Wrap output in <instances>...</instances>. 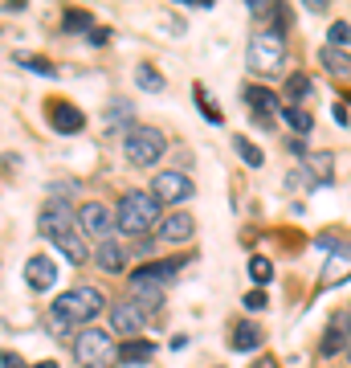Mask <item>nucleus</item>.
Wrapping results in <instances>:
<instances>
[{"label": "nucleus", "mask_w": 351, "mask_h": 368, "mask_svg": "<svg viewBox=\"0 0 351 368\" xmlns=\"http://www.w3.org/2000/svg\"><path fill=\"white\" fill-rule=\"evenodd\" d=\"M102 311H106V299L98 287H74L62 299H53L49 327H53V336H70L74 327H90V319H98Z\"/></svg>", "instance_id": "f257e3e1"}, {"label": "nucleus", "mask_w": 351, "mask_h": 368, "mask_svg": "<svg viewBox=\"0 0 351 368\" xmlns=\"http://www.w3.org/2000/svg\"><path fill=\"white\" fill-rule=\"evenodd\" d=\"M156 221H160V200L147 193H127L115 209V229L131 233V238H143Z\"/></svg>", "instance_id": "f03ea898"}, {"label": "nucleus", "mask_w": 351, "mask_h": 368, "mask_svg": "<svg viewBox=\"0 0 351 368\" xmlns=\"http://www.w3.org/2000/svg\"><path fill=\"white\" fill-rule=\"evenodd\" d=\"M245 57H249V70H258V74H278L282 62H286V37H282L278 29H258V33L249 37Z\"/></svg>", "instance_id": "7ed1b4c3"}, {"label": "nucleus", "mask_w": 351, "mask_h": 368, "mask_svg": "<svg viewBox=\"0 0 351 368\" xmlns=\"http://www.w3.org/2000/svg\"><path fill=\"white\" fill-rule=\"evenodd\" d=\"M74 356H78V364L82 368H115L118 348H115V340H111L106 332H98V327H82L78 340H74Z\"/></svg>", "instance_id": "20e7f679"}, {"label": "nucleus", "mask_w": 351, "mask_h": 368, "mask_svg": "<svg viewBox=\"0 0 351 368\" xmlns=\"http://www.w3.org/2000/svg\"><path fill=\"white\" fill-rule=\"evenodd\" d=\"M123 151H127V164L151 168V164H160V156L167 151V144L156 127H135L131 135H123Z\"/></svg>", "instance_id": "39448f33"}, {"label": "nucleus", "mask_w": 351, "mask_h": 368, "mask_svg": "<svg viewBox=\"0 0 351 368\" xmlns=\"http://www.w3.org/2000/svg\"><path fill=\"white\" fill-rule=\"evenodd\" d=\"M196 193V184L188 180L184 172H160L156 180H151V196L160 200V205H180V200H192Z\"/></svg>", "instance_id": "423d86ee"}, {"label": "nucleus", "mask_w": 351, "mask_h": 368, "mask_svg": "<svg viewBox=\"0 0 351 368\" xmlns=\"http://www.w3.org/2000/svg\"><path fill=\"white\" fill-rule=\"evenodd\" d=\"M78 225H82V233H94L98 242H106V238H111V229H115V213H111L106 205L90 200V205H82V209H78Z\"/></svg>", "instance_id": "0eeeda50"}, {"label": "nucleus", "mask_w": 351, "mask_h": 368, "mask_svg": "<svg viewBox=\"0 0 351 368\" xmlns=\"http://www.w3.org/2000/svg\"><path fill=\"white\" fill-rule=\"evenodd\" d=\"M143 323H147V311H143L135 299H118L115 311H111V327L115 332H139Z\"/></svg>", "instance_id": "6e6552de"}, {"label": "nucleus", "mask_w": 351, "mask_h": 368, "mask_svg": "<svg viewBox=\"0 0 351 368\" xmlns=\"http://www.w3.org/2000/svg\"><path fill=\"white\" fill-rule=\"evenodd\" d=\"M49 123H53V131H57V135H78V131L86 127V115H82L74 102H53Z\"/></svg>", "instance_id": "1a4fd4ad"}, {"label": "nucleus", "mask_w": 351, "mask_h": 368, "mask_svg": "<svg viewBox=\"0 0 351 368\" xmlns=\"http://www.w3.org/2000/svg\"><path fill=\"white\" fill-rule=\"evenodd\" d=\"M172 278H180V262H151L131 274V287H164Z\"/></svg>", "instance_id": "9d476101"}, {"label": "nucleus", "mask_w": 351, "mask_h": 368, "mask_svg": "<svg viewBox=\"0 0 351 368\" xmlns=\"http://www.w3.org/2000/svg\"><path fill=\"white\" fill-rule=\"evenodd\" d=\"M343 278H351V242L343 245H335L331 250V258H327V266H323V287H335V282H343Z\"/></svg>", "instance_id": "9b49d317"}, {"label": "nucleus", "mask_w": 351, "mask_h": 368, "mask_svg": "<svg viewBox=\"0 0 351 368\" xmlns=\"http://www.w3.org/2000/svg\"><path fill=\"white\" fill-rule=\"evenodd\" d=\"M66 229H74L70 205H66V200L46 205V209H41V233H46V238H57V233H66Z\"/></svg>", "instance_id": "f8f14e48"}, {"label": "nucleus", "mask_w": 351, "mask_h": 368, "mask_svg": "<svg viewBox=\"0 0 351 368\" xmlns=\"http://www.w3.org/2000/svg\"><path fill=\"white\" fill-rule=\"evenodd\" d=\"M25 282H29L33 291H49V287L57 282V266L49 262L46 254H37V258L25 262Z\"/></svg>", "instance_id": "ddd939ff"}, {"label": "nucleus", "mask_w": 351, "mask_h": 368, "mask_svg": "<svg viewBox=\"0 0 351 368\" xmlns=\"http://www.w3.org/2000/svg\"><path fill=\"white\" fill-rule=\"evenodd\" d=\"M53 245H57V250L70 258L74 266H82V262L90 258V245H86V238L78 233V225H74V229H66V233H57V238H53Z\"/></svg>", "instance_id": "4468645a"}, {"label": "nucleus", "mask_w": 351, "mask_h": 368, "mask_svg": "<svg viewBox=\"0 0 351 368\" xmlns=\"http://www.w3.org/2000/svg\"><path fill=\"white\" fill-rule=\"evenodd\" d=\"M192 229H196V221L188 217V213H180V209L167 213V217L160 221V238H164V242H188Z\"/></svg>", "instance_id": "2eb2a0df"}, {"label": "nucleus", "mask_w": 351, "mask_h": 368, "mask_svg": "<svg viewBox=\"0 0 351 368\" xmlns=\"http://www.w3.org/2000/svg\"><path fill=\"white\" fill-rule=\"evenodd\" d=\"M94 262H98V270H106V274H118V270L127 266V254H123V245L115 238H106V242H98V250H94Z\"/></svg>", "instance_id": "dca6fc26"}, {"label": "nucleus", "mask_w": 351, "mask_h": 368, "mask_svg": "<svg viewBox=\"0 0 351 368\" xmlns=\"http://www.w3.org/2000/svg\"><path fill=\"white\" fill-rule=\"evenodd\" d=\"M156 356V343L151 340H123L118 343V364H147Z\"/></svg>", "instance_id": "f3484780"}, {"label": "nucleus", "mask_w": 351, "mask_h": 368, "mask_svg": "<svg viewBox=\"0 0 351 368\" xmlns=\"http://www.w3.org/2000/svg\"><path fill=\"white\" fill-rule=\"evenodd\" d=\"M319 62L327 66L335 78H351V53L347 49H335V46H323V53H319Z\"/></svg>", "instance_id": "a211bd4d"}, {"label": "nucleus", "mask_w": 351, "mask_h": 368, "mask_svg": "<svg viewBox=\"0 0 351 368\" xmlns=\"http://www.w3.org/2000/svg\"><path fill=\"white\" fill-rule=\"evenodd\" d=\"M261 340H266V332H261L258 323H237L233 327V348L237 352H254V348H261Z\"/></svg>", "instance_id": "6ab92c4d"}, {"label": "nucleus", "mask_w": 351, "mask_h": 368, "mask_svg": "<svg viewBox=\"0 0 351 368\" xmlns=\"http://www.w3.org/2000/svg\"><path fill=\"white\" fill-rule=\"evenodd\" d=\"M245 102H249L258 115H266V111H278V95H270V90H261V86H245Z\"/></svg>", "instance_id": "aec40b11"}, {"label": "nucleus", "mask_w": 351, "mask_h": 368, "mask_svg": "<svg viewBox=\"0 0 351 368\" xmlns=\"http://www.w3.org/2000/svg\"><path fill=\"white\" fill-rule=\"evenodd\" d=\"M278 115H282L286 123H290L294 131H303V135L310 131V127H315V119H310V111H303V107H294V102H286V107H282Z\"/></svg>", "instance_id": "412c9836"}, {"label": "nucleus", "mask_w": 351, "mask_h": 368, "mask_svg": "<svg viewBox=\"0 0 351 368\" xmlns=\"http://www.w3.org/2000/svg\"><path fill=\"white\" fill-rule=\"evenodd\" d=\"M106 123H111V131H127V135H131V131H135V127H131V102H115V107H106Z\"/></svg>", "instance_id": "4be33fe9"}, {"label": "nucleus", "mask_w": 351, "mask_h": 368, "mask_svg": "<svg viewBox=\"0 0 351 368\" xmlns=\"http://www.w3.org/2000/svg\"><path fill=\"white\" fill-rule=\"evenodd\" d=\"M331 164H335L331 151H315V156H310L306 168H315V184H331Z\"/></svg>", "instance_id": "5701e85b"}, {"label": "nucleus", "mask_w": 351, "mask_h": 368, "mask_svg": "<svg viewBox=\"0 0 351 368\" xmlns=\"http://www.w3.org/2000/svg\"><path fill=\"white\" fill-rule=\"evenodd\" d=\"M131 299H135V303H139L143 311H160V303H164V291H160V287H131Z\"/></svg>", "instance_id": "b1692460"}, {"label": "nucleus", "mask_w": 351, "mask_h": 368, "mask_svg": "<svg viewBox=\"0 0 351 368\" xmlns=\"http://www.w3.org/2000/svg\"><path fill=\"white\" fill-rule=\"evenodd\" d=\"M233 147H237V156H241V160H245L249 168H261V164H266V156H261V147H258V144H249L245 135H237V139H233Z\"/></svg>", "instance_id": "393cba45"}, {"label": "nucleus", "mask_w": 351, "mask_h": 368, "mask_svg": "<svg viewBox=\"0 0 351 368\" xmlns=\"http://www.w3.org/2000/svg\"><path fill=\"white\" fill-rule=\"evenodd\" d=\"M135 82H139V90H151V95L164 90V74L151 70V66H139V70H135Z\"/></svg>", "instance_id": "a878e982"}, {"label": "nucleus", "mask_w": 351, "mask_h": 368, "mask_svg": "<svg viewBox=\"0 0 351 368\" xmlns=\"http://www.w3.org/2000/svg\"><path fill=\"white\" fill-rule=\"evenodd\" d=\"M306 95H310V78H306V74H294V78L286 82V102L298 107V98H306Z\"/></svg>", "instance_id": "bb28decb"}, {"label": "nucleus", "mask_w": 351, "mask_h": 368, "mask_svg": "<svg viewBox=\"0 0 351 368\" xmlns=\"http://www.w3.org/2000/svg\"><path fill=\"white\" fill-rule=\"evenodd\" d=\"M13 62H17V66H29L33 74H49V78L57 74V70L46 62V57H37V53H13Z\"/></svg>", "instance_id": "cd10ccee"}, {"label": "nucleus", "mask_w": 351, "mask_h": 368, "mask_svg": "<svg viewBox=\"0 0 351 368\" xmlns=\"http://www.w3.org/2000/svg\"><path fill=\"white\" fill-rule=\"evenodd\" d=\"M249 278H254V282H258V287H266V282H270V278H274V266H270V262H266V258H249Z\"/></svg>", "instance_id": "c85d7f7f"}, {"label": "nucleus", "mask_w": 351, "mask_h": 368, "mask_svg": "<svg viewBox=\"0 0 351 368\" xmlns=\"http://www.w3.org/2000/svg\"><path fill=\"white\" fill-rule=\"evenodd\" d=\"M90 25H94L90 13H78V8H70V13H66V29H70V33H86Z\"/></svg>", "instance_id": "c756f323"}, {"label": "nucleus", "mask_w": 351, "mask_h": 368, "mask_svg": "<svg viewBox=\"0 0 351 368\" xmlns=\"http://www.w3.org/2000/svg\"><path fill=\"white\" fill-rule=\"evenodd\" d=\"M331 46H335V49L351 46V25L347 21H335V25H331Z\"/></svg>", "instance_id": "7c9ffc66"}, {"label": "nucleus", "mask_w": 351, "mask_h": 368, "mask_svg": "<svg viewBox=\"0 0 351 368\" xmlns=\"http://www.w3.org/2000/svg\"><path fill=\"white\" fill-rule=\"evenodd\" d=\"M196 102H200V115H205L209 123H221V119H225V115H221V111H216V107L209 102V95H205V86H196Z\"/></svg>", "instance_id": "2f4dec72"}, {"label": "nucleus", "mask_w": 351, "mask_h": 368, "mask_svg": "<svg viewBox=\"0 0 351 368\" xmlns=\"http://www.w3.org/2000/svg\"><path fill=\"white\" fill-rule=\"evenodd\" d=\"M245 307H249V311H266V291H261V287L258 291H249L245 294Z\"/></svg>", "instance_id": "473e14b6"}, {"label": "nucleus", "mask_w": 351, "mask_h": 368, "mask_svg": "<svg viewBox=\"0 0 351 368\" xmlns=\"http://www.w3.org/2000/svg\"><path fill=\"white\" fill-rule=\"evenodd\" d=\"M335 352H339V327H331L327 340H323V356H335Z\"/></svg>", "instance_id": "72a5a7b5"}, {"label": "nucleus", "mask_w": 351, "mask_h": 368, "mask_svg": "<svg viewBox=\"0 0 351 368\" xmlns=\"http://www.w3.org/2000/svg\"><path fill=\"white\" fill-rule=\"evenodd\" d=\"M106 37H111V29H94V33H90V41H94V46H102Z\"/></svg>", "instance_id": "f704fd0d"}, {"label": "nucleus", "mask_w": 351, "mask_h": 368, "mask_svg": "<svg viewBox=\"0 0 351 368\" xmlns=\"http://www.w3.org/2000/svg\"><path fill=\"white\" fill-rule=\"evenodd\" d=\"M4 368H21V356H13V352H4Z\"/></svg>", "instance_id": "c9c22d12"}, {"label": "nucleus", "mask_w": 351, "mask_h": 368, "mask_svg": "<svg viewBox=\"0 0 351 368\" xmlns=\"http://www.w3.org/2000/svg\"><path fill=\"white\" fill-rule=\"evenodd\" d=\"M254 368H278V360H274V356H261V360H258Z\"/></svg>", "instance_id": "e433bc0d"}, {"label": "nucleus", "mask_w": 351, "mask_h": 368, "mask_svg": "<svg viewBox=\"0 0 351 368\" xmlns=\"http://www.w3.org/2000/svg\"><path fill=\"white\" fill-rule=\"evenodd\" d=\"M343 319H347V327H351V307H347V315H343Z\"/></svg>", "instance_id": "4c0bfd02"}, {"label": "nucleus", "mask_w": 351, "mask_h": 368, "mask_svg": "<svg viewBox=\"0 0 351 368\" xmlns=\"http://www.w3.org/2000/svg\"><path fill=\"white\" fill-rule=\"evenodd\" d=\"M347 352H351V348H347Z\"/></svg>", "instance_id": "58836bf2"}]
</instances>
